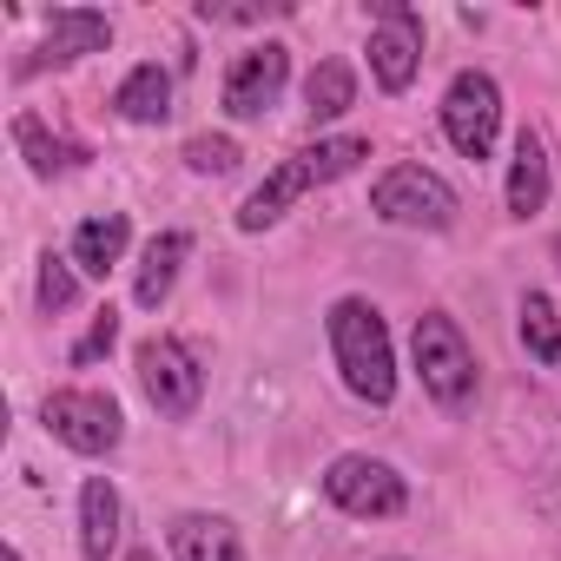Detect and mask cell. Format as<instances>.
<instances>
[{"mask_svg": "<svg viewBox=\"0 0 561 561\" xmlns=\"http://www.w3.org/2000/svg\"><path fill=\"white\" fill-rule=\"evenodd\" d=\"M364 159H370V139H357V133H337V139L298 146L285 165H277V172H271V179L238 205V231H271V225L285 218L305 192H318V185H331V179H351Z\"/></svg>", "mask_w": 561, "mask_h": 561, "instance_id": "6da1fadb", "label": "cell"}, {"mask_svg": "<svg viewBox=\"0 0 561 561\" xmlns=\"http://www.w3.org/2000/svg\"><path fill=\"white\" fill-rule=\"evenodd\" d=\"M324 331H331V357H337L344 390L357 403L383 410L397 397V351H390V331H383L377 305L370 298H337L331 318H324Z\"/></svg>", "mask_w": 561, "mask_h": 561, "instance_id": "7a4b0ae2", "label": "cell"}, {"mask_svg": "<svg viewBox=\"0 0 561 561\" xmlns=\"http://www.w3.org/2000/svg\"><path fill=\"white\" fill-rule=\"evenodd\" d=\"M410 357H416V377H423V397L443 410V416H469L476 410V351L469 337L456 331L449 311H423L416 331H410Z\"/></svg>", "mask_w": 561, "mask_h": 561, "instance_id": "3957f363", "label": "cell"}, {"mask_svg": "<svg viewBox=\"0 0 561 561\" xmlns=\"http://www.w3.org/2000/svg\"><path fill=\"white\" fill-rule=\"evenodd\" d=\"M370 211H377L383 225H397V231H449L456 211H462V198H456V185H449L443 172H430V165H390V172L370 185Z\"/></svg>", "mask_w": 561, "mask_h": 561, "instance_id": "277c9868", "label": "cell"}, {"mask_svg": "<svg viewBox=\"0 0 561 561\" xmlns=\"http://www.w3.org/2000/svg\"><path fill=\"white\" fill-rule=\"evenodd\" d=\"M324 495H331V508H344L357 522H397L410 508L403 469L383 462V456H364V449H351V456H337L324 469Z\"/></svg>", "mask_w": 561, "mask_h": 561, "instance_id": "5b68a950", "label": "cell"}, {"mask_svg": "<svg viewBox=\"0 0 561 561\" xmlns=\"http://www.w3.org/2000/svg\"><path fill=\"white\" fill-rule=\"evenodd\" d=\"M443 133H449V146L462 152V159H489L495 152V139H502V87L482 73V67H462L456 80H449V93H443Z\"/></svg>", "mask_w": 561, "mask_h": 561, "instance_id": "8992f818", "label": "cell"}, {"mask_svg": "<svg viewBox=\"0 0 561 561\" xmlns=\"http://www.w3.org/2000/svg\"><path fill=\"white\" fill-rule=\"evenodd\" d=\"M133 364H139V390H146V403L165 416V423H185V416H198V397H205V370L192 364V351L179 344V337H146L139 351H133Z\"/></svg>", "mask_w": 561, "mask_h": 561, "instance_id": "52a82bcc", "label": "cell"}, {"mask_svg": "<svg viewBox=\"0 0 561 561\" xmlns=\"http://www.w3.org/2000/svg\"><path fill=\"white\" fill-rule=\"evenodd\" d=\"M41 423L73 449V456H113L126 443V416L106 390H54L41 403Z\"/></svg>", "mask_w": 561, "mask_h": 561, "instance_id": "ba28073f", "label": "cell"}, {"mask_svg": "<svg viewBox=\"0 0 561 561\" xmlns=\"http://www.w3.org/2000/svg\"><path fill=\"white\" fill-rule=\"evenodd\" d=\"M423 73V14L410 0H377V27H370V80L383 93H410Z\"/></svg>", "mask_w": 561, "mask_h": 561, "instance_id": "9c48e42d", "label": "cell"}, {"mask_svg": "<svg viewBox=\"0 0 561 561\" xmlns=\"http://www.w3.org/2000/svg\"><path fill=\"white\" fill-rule=\"evenodd\" d=\"M285 87H291V47L285 41H257L225 73V113L231 119H264L277 100H285Z\"/></svg>", "mask_w": 561, "mask_h": 561, "instance_id": "30bf717a", "label": "cell"}, {"mask_svg": "<svg viewBox=\"0 0 561 561\" xmlns=\"http://www.w3.org/2000/svg\"><path fill=\"white\" fill-rule=\"evenodd\" d=\"M113 47V21L106 14H93V8H54L47 14V41H41V60L27 67V73H41V67H73V60H87V54H106Z\"/></svg>", "mask_w": 561, "mask_h": 561, "instance_id": "8fae6325", "label": "cell"}, {"mask_svg": "<svg viewBox=\"0 0 561 561\" xmlns=\"http://www.w3.org/2000/svg\"><path fill=\"white\" fill-rule=\"evenodd\" d=\"M119 528H126V502H119L113 476H87L80 482V554L106 561L119 548Z\"/></svg>", "mask_w": 561, "mask_h": 561, "instance_id": "7c38bea8", "label": "cell"}, {"mask_svg": "<svg viewBox=\"0 0 561 561\" xmlns=\"http://www.w3.org/2000/svg\"><path fill=\"white\" fill-rule=\"evenodd\" d=\"M165 541H172V561H244V541H238L231 515H205V508L172 515Z\"/></svg>", "mask_w": 561, "mask_h": 561, "instance_id": "4fadbf2b", "label": "cell"}, {"mask_svg": "<svg viewBox=\"0 0 561 561\" xmlns=\"http://www.w3.org/2000/svg\"><path fill=\"white\" fill-rule=\"evenodd\" d=\"M192 257V231H159L146 251H139V277H133V298L139 311H159L179 285V264Z\"/></svg>", "mask_w": 561, "mask_h": 561, "instance_id": "5bb4252c", "label": "cell"}, {"mask_svg": "<svg viewBox=\"0 0 561 561\" xmlns=\"http://www.w3.org/2000/svg\"><path fill=\"white\" fill-rule=\"evenodd\" d=\"M126 244H133V218H126V211H100V218H80V225H73L67 257H73L87 277H106V271L126 257Z\"/></svg>", "mask_w": 561, "mask_h": 561, "instance_id": "9a60e30c", "label": "cell"}, {"mask_svg": "<svg viewBox=\"0 0 561 561\" xmlns=\"http://www.w3.org/2000/svg\"><path fill=\"white\" fill-rule=\"evenodd\" d=\"M113 113H119L126 126H159V119H172V73H165L159 60L133 67V73L113 87Z\"/></svg>", "mask_w": 561, "mask_h": 561, "instance_id": "2e32d148", "label": "cell"}, {"mask_svg": "<svg viewBox=\"0 0 561 561\" xmlns=\"http://www.w3.org/2000/svg\"><path fill=\"white\" fill-rule=\"evenodd\" d=\"M554 179H548V152H541V133H515V159H508V218H535L548 205Z\"/></svg>", "mask_w": 561, "mask_h": 561, "instance_id": "e0dca14e", "label": "cell"}, {"mask_svg": "<svg viewBox=\"0 0 561 561\" xmlns=\"http://www.w3.org/2000/svg\"><path fill=\"white\" fill-rule=\"evenodd\" d=\"M14 146H21V159L34 165V179H60V172H80V165L93 159L80 139H60V133H47L34 113H21V119H14Z\"/></svg>", "mask_w": 561, "mask_h": 561, "instance_id": "ac0fdd59", "label": "cell"}, {"mask_svg": "<svg viewBox=\"0 0 561 561\" xmlns=\"http://www.w3.org/2000/svg\"><path fill=\"white\" fill-rule=\"evenodd\" d=\"M515 331H522V351H528L535 364L561 370V311H554V298H548V291H528V298H522Z\"/></svg>", "mask_w": 561, "mask_h": 561, "instance_id": "d6986e66", "label": "cell"}, {"mask_svg": "<svg viewBox=\"0 0 561 561\" xmlns=\"http://www.w3.org/2000/svg\"><path fill=\"white\" fill-rule=\"evenodd\" d=\"M305 106H311L318 126H324V119H344V113L357 106V73H351V60H318L311 80H305Z\"/></svg>", "mask_w": 561, "mask_h": 561, "instance_id": "ffe728a7", "label": "cell"}, {"mask_svg": "<svg viewBox=\"0 0 561 561\" xmlns=\"http://www.w3.org/2000/svg\"><path fill=\"white\" fill-rule=\"evenodd\" d=\"M41 311L47 318H60V311H73V298H80V264L73 257H60V251H47L41 257Z\"/></svg>", "mask_w": 561, "mask_h": 561, "instance_id": "44dd1931", "label": "cell"}, {"mask_svg": "<svg viewBox=\"0 0 561 561\" xmlns=\"http://www.w3.org/2000/svg\"><path fill=\"white\" fill-rule=\"evenodd\" d=\"M113 344H119V311H113V305H100V311H93V324H87V337L73 344V370L100 364V357H106Z\"/></svg>", "mask_w": 561, "mask_h": 561, "instance_id": "7402d4cb", "label": "cell"}, {"mask_svg": "<svg viewBox=\"0 0 561 561\" xmlns=\"http://www.w3.org/2000/svg\"><path fill=\"white\" fill-rule=\"evenodd\" d=\"M185 165H192V172H231V165H238V139L198 133V139H185Z\"/></svg>", "mask_w": 561, "mask_h": 561, "instance_id": "603a6c76", "label": "cell"}, {"mask_svg": "<svg viewBox=\"0 0 561 561\" xmlns=\"http://www.w3.org/2000/svg\"><path fill=\"white\" fill-rule=\"evenodd\" d=\"M8 561H27V554H21V548H8Z\"/></svg>", "mask_w": 561, "mask_h": 561, "instance_id": "cb8c5ba5", "label": "cell"}, {"mask_svg": "<svg viewBox=\"0 0 561 561\" xmlns=\"http://www.w3.org/2000/svg\"><path fill=\"white\" fill-rule=\"evenodd\" d=\"M554 251H561V238H554Z\"/></svg>", "mask_w": 561, "mask_h": 561, "instance_id": "d4e9b609", "label": "cell"}]
</instances>
